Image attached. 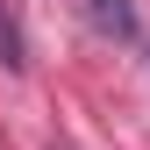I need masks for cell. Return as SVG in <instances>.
I'll use <instances>...</instances> for the list:
<instances>
[{
  "mask_svg": "<svg viewBox=\"0 0 150 150\" xmlns=\"http://www.w3.org/2000/svg\"><path fill=\"white\" fill-rule=\"evenodd\" d=\"M86 29L107 36V43H129L136 36V7L129 0H86Z\"/></svg>",
  "mask_w": 150,
  "mask_h": 150,
  "instance_id": "1",
  "label": "cell"
},
{
  "mask_svg": "<svg viewBox=\"0 0 150 150\" xmlns=\"http://www.w3.org/2000/svg\"><path fill=\"white\" fill-rule=\"evenodd\" d=\"M0 64H7V71H22V64H29V43H22V22H14L7 7H0Z\"/></svg>",
  "mask_w": 150,
  "mask_h": 150,
  "instance_id": "2",
  "label": "cell"
}]
</instances>
